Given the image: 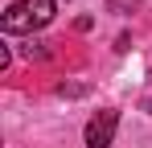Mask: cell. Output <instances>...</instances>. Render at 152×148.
<instances>
[{
	"mask_svg": "<svg viewBox=\"0 0 152 148\" xmlns=\"http://www.w3.org/2000/svg\"><path fill=\"white\" fill-rule=\"evenodd\" d=\"M115 127H119V111L115 107H103L99 115H91V123H86V148H111Z\"/></svg>",
	"mask_w": 152,
	"mask_h": 148,
	"instance_id": "cell-2",
	"label": "cell"
},
{
	"mask_svg": "<svg viewBox=\"0 0 152 148\" xmlns=\"http://www.w3.org/2000/svg\"><path fill=\"white\" fill-rule=\"evenodd\" d=\"M58 12V0H17L4 8L0 29L4 33H33V29H45Z\"/></svg>",
	"mask_w": 152,
	"mask_h": 148,
	"instance_id": "cell-1",
	"label": "cell"
},
{
	"mask_svg": "<svg viewBox=\"0 0 152 148\" xmlns=\"http://www.w3.org/2000/svg\"><path fill=\"white\" fill-rule=\"evenodd\" d=\"M21 53L29 62H45L50 58V41H29V45H21Z\"/></svg>",
	"mask_w": 152,
	"mask_h": 148,
	"instance_id": "cell-3",
	"label": "cell"
},
{
	"mask_svg": "<svg viewBox=\"0 0 152 148\" xmlns=\"http://www.w3.org/2000/svg\"><path fill=\"white\" fill-rule=\"evenodd\" d=\"M136 4H140V0H107V12H115V17H127V12H136Z\"/></svg>",
	"mask_w": 152,
	"mask_h": 148,
	"instance_id": "cell-4",
	"label": "cell"
}]
</instances>
